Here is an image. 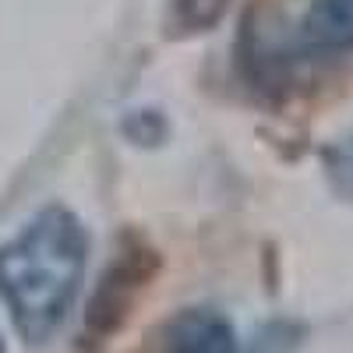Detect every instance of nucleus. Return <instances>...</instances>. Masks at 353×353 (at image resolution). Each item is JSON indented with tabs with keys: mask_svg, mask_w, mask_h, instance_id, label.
Here are the masks:
<instances>
[{
	"mask_svg": "<svg viewBox=\"0 0 353 353\" xmlns=\"http://www.w3.org/2000/svg\"><path fill=\"white\" fill-rule=\"evenodd\" d=\"M88 254L81 219L61 205L36 212L0 244V301L25 343L43 346L68 321Z\"/></svg>",
	"mask_w": 353,
	"mask_h": 353,
	"instance_id": "1",
	"label": "nucleus"
},
{
	"mask_svg": "<svg viewBox=\"0 0 353 353\" xmlns=\"http://www.w3.org/2000/svg\"><path fill=\"white\" fill-rule=\"evenodd\" d=\"M156 272H159V254L141 237L128 233L121 251H117V258L106 265L92 301H88V307H85V321H81V350L85 353L103 350L128 325L138 297L149 290Z\"/></svg>",
	"mask_w": 353,
	"mask_h": 353,
	"instance_id": "2",
	"label": "nucleus"
},
{
	"mask_svg": "<svg viewBox=\"0 0 353 353\" xmlns=\"http://www.w3.org/2000/svg\"><path fill=\"white\" fill-rule=\"evenodd\" d=\"M163 353H241V346L226 314L212 307H188L166 325Z\"/></svg>",
	"mask_w": 353,
	"mask_h": 353,
	"instance_id": "3",
	"label": "nucleus"
},
{
	"mask_svg": "<svg viewBox=\"0 0 353 353\" xmlns=\"http://www.w3.org/2000/svg\"><path fill=\"white\" fill-rule=\"evenodd\" d=\"M301 39L318 53H353V0H311Z\"/></svg>",
	"mask_w": 353,
	"mask_h": 353,
	"instance_id": "4",
	"label": "nucleus"
},
{
	"mask_svg": "<svg viewBox=\"0 0 353 353\" xmlns=\"http://www.w3.org/2000/svg\"><path fill=\"white\" fill-rule=\"evenodd\" d=\"M321 159H325V173H329V181L336 184V191L353 198V128L343 131L325 149Z\"/></svg>",
	"mask_w": 353,
	"mask_h": 353,
	"instance_id": "5",
	"label": "nucleus"
},
{
	"mask_svg": "<svg viewBox=\"0 0 353 353\" xmlns=\"http://www.w3.org/2000/svg\"><path fill=\"white\" fill-rule=\"evenodd\" d=\"M223 14V0H176V18L188 28H205Z\"/></svg>",
	"mask_w": 353,
	"mask_h": 353,
	"instance_id": "6",
	"label": "nucleus"
},
{
	"mask_svg": "<svg viewBox=\"0 0 353 353\" xmlns=\"http://www.w3.org/2000/svg\"><path fill=\"white\" fill-rule=\"evenodd\" d=\"M0 353H4V343H0Z\"/></svg>",
	"mask_w": 353,
	"mask_h": 353,
	"instance_id": "7",
	"label": "nucleus"
}]
</instances>
